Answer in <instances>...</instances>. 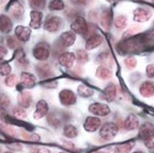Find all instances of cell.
Masks as SVG:
<instances>
[{
    "label": "cell",
    "instance_id": "6da1fadb",
    "mask_svg": "<svg viewBox=\"0 0 154 153\" xmlns=\"http://www.w3.org/2000/svg\"><path fill=\"white\" fill-rule=\"evenodd\" d=\"M148 37L141 35H137L134 37H130L126 39V41L122 42L118 45V50L122 54H127V53H134V52H139L140 49H142L146 44Z\"/></svg>",
    "mask_w": 154,
    "mask_h": 153
},
{
    "label": "cell",
    "instance_id": "7a4b0ae2",
    "mask_svg": "<svg viewBox=\"0 0 154 153\" xmlns=\"http://www.w3.org/2000/svg\"><path fill=\"white\" fill-rule=\"evenodd\" d=\"M49 55H51V48L46 43H39L33 49V56L36 60H39V61L47 60L49 58Z\"/></svg>",
    "mask_w": 154,
    "mask_h": 153
},
{
    "label": "cell",
    "instance_id": "3957f363",
    "mask_svg": "<svg viewBox=\"0 0 154 153\" xmlns=\"http://www.w3.org/2000/svg\"><path fill=\"white\" fill-rule=\"evenodd\" d=\"M62 27V20L61 18L57 15H49L44 22V30L49 33H56L58 32Z\"/></svg>",
    "mask_w": 154,
    "mask_h": 153
},
{
    "label": "cell",
    "instance_id": "277c9868",
    "mask_svg": "<svg viewBox=\"0 0 154 153\" xmlns=\"http://www.w3.org/2000/svg\"><path fill=\"white\" fill-rule=\"evenodd\" d=\"M118 133V127L117 125L114 123H106L101 127L100 130V136L101 138L104 140H112L113 138H115V136Z\"/></svg>",
    "mask_w": 154,
    "mask_h": 153
},
{
    "label": "cell",
    "instance_id": "5b68a950",
    "mask_svg": "<svg viewBox=\"0 0 154 153\" xmlns=\"http://www.w3.org/2000/svg\"><path fill=\"white\" fill-rule=\"evenodd\" d=\"M70 30L74 34H81V35H85L89 27H88V22H86L82 17H78L75 20L70 24Z\"/></svg>",
    "mask_w": 154,
    "mask_h": 153
},
{
    "label": "cell",
    "instance_id": "8992f818",
    "mask_svg": "<svg viewBox=\"0 0 154 153\" xmlns=\"http://www.w3.org/2000/svg\"><path fill=\"white\" fill-rule=\"evenodd\" d=\"M89 111L95 116H106L110 113L109 106L103 103H93L89 106Z\"/></svg>",
    "mask_w": 154,
    "mask_h": 153
},
{
    "label": "cell",
    "instance_id": "52a82bcc",
    "mask_svg": "<svg viewBox=\"0 0 154 153\" xmlns=\"http://www.w3.org/2000/svg\"><path fill=\"white\" fill-rule=\"evenodd\" d=\"M59 98H60L61 104L65 106L73 105V104L75 103V101H77L75 94H74L71 90H67V89H66V90H62V91L60 92Z\"/></svg>",
    "mask_w": 154,
    "mask_h": 153
},
{
    "label": "cell",
    "instance_id": "ba28073f",
    "mask_svg": "<svg viewBox=\"0 0 154 153\" xmlns=\"http://www.w3.org/2000/svg\"><path fill=\"white\" fill-rule=\"evenodd\" d=\"M58 61H59V65L61 66V67L70 69V68H72L74 65V61H75V55H74L73 53H69V52L63 53L60 55Z\"/></svg>",
    "mask_w": 154,
    "mask_h": 153
},
{
    "label": "cell",
    "instance_id": "9c48e42d",
    "mask_svg": "<svg viewBox=\"0 0 154 153\" xmlns=\"http://www.w3.org/2000/svg\"><path fill=\"white\" fill-rule=\"evenodd\" d=\"M36 83V76L30 72H22L20 76V84L22 88L32 89Z\"/></svg>",
    "mask_w": 154,
    "mask_h": 153
},
{
    "label": "cell",
    "instance_id": "30bf717a",
    "mask_svg": "<svg viewBox=\"0 0 154 153\" xmlns=\"http://www.w3.org/2000/svg\"><path fill=\"white\" fill-rule=\"evenodd\" d=\"M151 17L152 12L150 10L145 9V8H137L134 11V21L139 22V23L146 22Z\"/></svg>",
    "mask_w": 154,
    "mask_h": 153
},
{
    "label": "cell",
    "instance_id": "8fae6325",
    "mask_svg": "<svg viewBox=\"0 0 154 153\" xmlns=\"http://www.w3.org/2000/svg\"><path fill=\"white\" fill-rule=\"evenodd\" d=\"M14 32H15V36L18 38V41L22 42V43H25V42H27L30 39L32 31H31L30 27H23V25H19V27H15Z\"/></svg>",
    "mask_w": 154,
    "mask_h": 153
},
{
    "label": "cell",
    "instance_id": "7c38bea8",
    "mask_svg": "<svg viewBox=\"0 0 154 153\" xmlns=\"http://www.w3.org/2000/svg\"><path fill=\"white\" fill-rule=\"evenodd\" d=\"M48 109H49V107H48V104L46 101H44V100L38 101L37 104H36L35 112L33 114L34 119H42L44 116H46V115L48 114Z\"/></svg>",
    "mask_w": 154,
    "mask_h": 153
},
{
    "label": "cell",
    "instance_id": "4fadbf2b",
    "mask_svg": "<svg viewBox=\"0 0 154 153\" xmlns=\"http://www.w3.org/2000/svg\"><path fill=\"white\" fill-rule=\"evenodd\" d=\"M139 136L140 138L142 139L143 141H146L149 139H151L154 137V126L150 123H145L142 126L140 127L139 130Z\"/></svg>",
    "mask_w": 154,
    "mask_h": 153
},
{
    "label": "cell",
    "instance_id": "5bb4252c",
    "mask_svg": "<svg viewBox=\"0 0 154 153\" xmlns=\"http://www.w3.org/2000/svg\"><path fill=\"white\" fill-rule=\"evenodd\" d=\"M83 127L86 131L89 133H94L101 127V119L97 117H88L83 124Z\"/></svg>",
    "mask_w": 154,
    "mask_h": 153
},
{
    "label": "cell",
    "instance_id": "9a60e30c",
    "mask_svg": "<svg viewBox=\"0 0 154 153\" xmlns=\"http://www.w3.org/2000/svg\"><path fill=\"white\" fill-rule=\"evenodd\" d=\"M103 36L100 34H93L92 36H90L88 38V41L85 43V49L86 50H92L95 49L96 47H98L100 45L103 43Z\"/></svg>",
    "mask_w": 154,
    "mask_h": 153
},
{
    "label": "cell",
    "instance_id": "2e32d148",
    "mask_svg": "<svg viewBox=\"0 0 154 153\" xmlns=\"http://www.w3.org/2000/svg\"><path fill=\"white\" fill-rule=\"evenodd\" d=\"M30 17V27L32 29H39L42 25V20H43V13L38 10H33V11H31Z\"/></svg>",
    "mask_w": 154,
    "mask_h": 153
},
{
    "label": "cell",
    "instance_id": "e0dca14e",
    "mask_svg": "<svg viewBox=\"0 0 154 153\" xmlns=\"http://www.w3.org/2000/svg\"><path fill=\"white\" fill-rule=\"evenodd\" d=\"M9 10L11 12V14L14 17L15 19H22L23 18V13H24V8L22 6L21 2H17V1H13V2L10 3Z\"/></svg>",
    "mask_w": 154,
    "mask_h": 153
},
{
    "label": "cell",
    "instance_id": "ac0fdd59",
    "mask_svg": "<svg viewBox=\"0 0 154 153\" xmlns=\"http://www.w3.org/2000/svg\"><path fill=\"white\" fill-rule=\"evenodd\" d=\"M60 42H61V44L65 47H70V46H72L74 44V42H75V34L73 32H71V31L63 32L60 35Z\"/></svg>",
    "mask_w": 154,
    "mask_h": 153
},
{
    "label": "cell",
    "instance_id": "d6986e66",
    "mask_svg": "<svg viewBox=\"0 0 154 153\" xmlns=\"http://www.w3.org/2000/svg\"><path fill=\"white\" fill-rule=\"evenodd\" d=\"M101 25L103 27V29L105 30H109L110 25L113 23V13L109 9L105 10V11L102 13L101 15Z\"/></svg>",
    "mask_w": 154,
    "mask_h": 153
},
{
    "label": "cell",
    "instance_id": "ffe728a7",
    "mask_svg": "<svg viewBox=\"0 0 154 153\" xmlns=\"http://www.w3.org/2000/svg\"><path fill=\"white\" fill-rule=\"evenodd\" d=\"M140 94L144 97H150L154 95V84L150 81H145L140 86Z\"/></svg>",
    "mask_w": 154,
    "mask_h": 153
},
{
    "label": "cell",
    "instance_id": "44dd1931",
    "mask_svg": "<svg viewBox=\"0 0 154 153\" xmlns=\"http://www.w3.org/2000/svg\"><path fill=\"white\" fill-rule=\"evenodd\" d=\"M125 128L127 130H134L139 127V118L137 117L136 115L130 114L126 118V120L124 123Z\"/></svg>",
    "mask_w": 154,
    "mask_h": 153
},
{
    "label": "cell",
    "instance_id": "7402d4cb",
    "mask_svg": "<svg viewBox=\"0 0 154 153\" xmlns=\"http://www.w3.org/2000/svg\"><path fill=\"white\" fill-rule=\"evenodd\" d=\"M12 30V22L9 17L5 14L0 15V31L2 33H10Z\"/></svg>",
    "mask_w": 154,
    "mask_h": 153
},
{
    "label": "cell",
    "instance_id": "603a6c76",
    "mask_svg": "<svg viewBox=\"0 0 154 153\" xmlns=\"http://www.w3.org/2000/svg\"><path fill=\"white\" fill-rule=\"evenodd\" d=\"M18 100H19V104H20V106L22 108H27L32 104V96L27 92H22Z\"/></svg>",
    "mask_w": 154,
    "mask_h": 153
},
{
    "label": "cell",
    "instance_id": "cb8c5ba5",
    "mask_svg": "<svg viewBox=\"0 0 154 153\" xmlns=\"http://www.w3.org/2000/svg\"><path fill=\"white\" fill-rule=\"evenodd\" d=\"M112 76H113L112 70H110L109 68L105 67V66H101V67H98L97 70H96V76H98L100 79H103V80L109 79Z\"/></svg>",
    "mask_w": 154,
    "mask_h": 153
},
{
    "label": "cell",
    "instance_id": "d4e9b609",
    "mask_svg": "<svg viewBox=\"0 0 154 153\" xmlns=\"http://www.w3.org/2000/svg\"><path fill=\"white\" fill-rule=\"evenodd\" d=\"M105 96L107 101L113 102L116 97V86L114 83H108V86L105 88Z\"/></svg>",
    "mask_w": 154,
    "mask_h": 153
},
{
    "label": "cell",
    "instance_id": "484cf974",
    "mask_svg": "<svg viewBox=\"0 0 154 153\" xmlns=\"http://www.w3.org/2000/svg\"><path fill=\"white\" fill-rule=\"evenodd\" d=\"M12 68L10 66V64L5 59L0 58V74L5 76H8L9 74H11Z\"/></svg>",
    "mask_w": 154,
    "mask_h": 153
},
{
    "label": "cell",
    "instance_id": "4316f807",
    "mask_svg": "<svg viewBox=\"0 0 154 153\" xmlns=\"http://www.w3.org/2000/svg\"><path fill=\"white\" fill-rule=\"evenodd\" d=\"M78 93L82 97H90L93 95L94 91H93V89H91L90 86H85V84H81V86H78Z\"/></svg>",
    "mask_w": 154,
    "mask_h": 153
},
{
    "label": "cell",
    "instance_id": "83f0119b",
    "mask_svg": "<svg viewBox=\"0 0 154 153\" xmlns=\"http://www.w3.org/2000/svg\"><path fill=\"white\" fill-rule=\"evenodd\" d=\"M48 8L51 11H61L65 9V2L62 0H51L48 5Z\"/></svg>",
    "mask_w": 154,
    "mask_h": 153
},
{
    "label": "cell",
    "instance_id": "f1b7e54d",
    "mask_svg": "<svg viewBox=\"0 0 154 153\" xmlns=\"http://www.w3.org/2000/svg\"><path fill=\"white\" fill-rule=\"evenodd\" d=\"M63 135L67 138H75L78 136V129L72 125H66L63 127Z\"/></svg>",
    "mask_w": 154,
    "mask_h": 153
},
{
    "label": "cell",
    "instance_id": "f546056e",
    "mask_svg": "<svg viewBox=\"0 0 154 153\" xmlns=\"http://www.w3.org/2000/svg\"><path fill=\"white\" fill-rule=\"evenodd\" d=\"M113 22L115 24V27L119 30H124L128 24V20L125 15H118L117 18H115V20Z\"/></svg>",
    "mask_w": 154,
    "mask_h": 153
},
{
    "label": "cell",
    "instance_id": "4dcf8cb0",
    "mask_svg": "<svg viewBox=\"0 0 154 153\" xmlns=\"http://www.w3.org/2000/svg\"><path fill=\"white\" fill-rule=\"evenodd\" d=\"M14 57L19 61V64H21L22 66H25L27 64L26 56H25V53H24V50L22 48H18V49L15 50Z\"/></svg>",
    "mask_w": 154,
    "mask_h": 153
},
{
    "label": "cell",
    "instance_id": "1f68e13d",
    "mask_svg": "<svg viewBox=\"0 0 154 153\" xmlns=\"http://www.w3.org/2000/svg\"><path fill=\"white\" fill-rule=\"evenodd\" d=\"M29 5L34 10H42L46 6V0H29Z\"/></svg>",
    "mask_w": 154,
    "mask_h": 153
},
{
    "label": "cell",
    "instance_id": "d6a6232c",
    "mask_svg": "<svg viewBox=\"0 0 154 153\" xmlns=\"http://www.w3.org/2000/svg\"><path fill=\"white\" fill-rule=\"evenodd\" d=\"M134 147V141H127L122 143L120 147H117L118 148V152L119 153H130V151L132 150V148Z\"/></svg>",
    "mask_w": 154,
    "mask_h": 153
},
{
    "label": "cell",
    "instance_id": "836d02e7",
    "mask_svg": "<svg viewBox=\"0 0 154 153\" xmlns=\"http://www.w3.org/2000/svg\"><path fill=\"white\" fill-rule=\"evenodd\" d=\"M75 59H78V61L80 62V64H84V62L89 60V56H88L85 50H78Z\"/></svg>",
    "mask_w": 154,
    "mask_h": 153
},
{
    "label": "cell",
    "instance_id": "e575fe53",
    "mask_svg": "<svg viewBox=\"0 0 154 153\" xmlns=\"http://www.w3.org/2000/svg\"><path fill=\"white\" fill-rule=\"evenodd\" d=\"M5 83H6L7 86H10V88L14 86L18 83V76H15V74H9L6 78V80H5Z\"/></svg>",
    "mask_w": 154,
    "mask_h": 153
},
{
    "label": "cell",
    "instance_id": "d590c367",
    "mask_svg": "<svg viewBox=\"0 0 154 153\" xmlns=\"http://www.w3.org/2000/svg\"><path fill=\"white\" fill-rule=\"evenodd\" d=\"M12 114H13V116L17 118H25L26 117V112H25V109H23V108H18V107H15V108H13V111H12Z\"/></svg>",
    "mask_w": 154,
    "mask_h": 153
},
{
    "label": "cell",
    "instance_id": "8d00e7d4",
    "mask_svg": "<svg viewBox=\"0 0 154 153\" xmlns=\"http://www.w3.org/2000/svg\"><path fill=\"white\" fill-rule=\"evenodd\" d=\"M125 65H126V67L129 68V69H131V68H134L137 65V59L134 58V57H127V58L125 59Z\"/></svg>",
    "mask_w": 154,
    "mask_h": 153
},
{
    "label": "cell",
    "instance_id": "74e56055",
    "mask_svg": "<svg viewBox=\"0 0 154 153\" xmlns=\"http://www.w3.org/2000/svg\"><path fill=\"white\" fill-rule=\"evenodd\" d=\"M10 105V98L9 96L5 93H1L0 94V106L2 107H8Z\"/></svg>",
    "mask_w": 154,
    "mask_h": 153
},
{
    "label": "cell",
    "instance_id": "f35d334b",
    "mask_svg": "<svg viewBox=\"0 0 154 153\" xmlns=\"http://www.w3.org/2000/svg\"><path fill=\"white\" fill-rule=\"evenodd\" d=\"M93 153H119V152L117 147H107V148H104V149H101V150L95 151Z\"/></svg>",
    "mask_w": 154,
    "mask_h": 153
},
{
    "label": "cell",
    "instance_id": "ab89813d",
    "mask_svg": "<svg viewBox=\"0 0 154 153\" xmlns=\"http://www.w3.org/2000/svg\"><path fill=\"white\" fill-rule=\"evenodd\" d=\"M8 45H9L10 48H18L19 41L18 39H14L13 37H9L8 38Z\"/></svg>",
    "mask_w": 154,
    "mask_h": 153
},
{
    "label": "cell",
    "instance_id": "60d3db41",
    "mask_svg": "<svg viewBox=\"0 0 154 153\" xmlns=\"http://www.w3.org/2000/svg\"><path fill=\"white\" fill-rule=\"evenodd\" d=\"M70 1L74 6H86V5H89L91 0H70Z\"/></svg>",
    "mask_w": 154,
    "mask_h": 153
},
{
    "label": "cell",
    "instance_id": "b9f144b4",
    "mask_svg": "<svg viewBox=\"0 0 154 153\" xmlns=\"http://www.w3.org/2000/svg\"><path fill=\"white\" fill-rule=\"evenodd\" d=\"M30 153H51V151L46 148H34L30 151Z\"/></svg>",
    "mask_w": 154,
    "mask_h": 153
},
{
    "label": "cell",
    "instance_id": "7bdbcfd3",
    "mask_svg": "<svg viewBox=\"0 0 154 153\" xmlns=\"http://www.w3.org/2000/svg\"><path fill=\"white\" fill-rule=\"evenodd\" d=\"M146 76L149 78H154V65H149L146 67Z\"/></svg>",
    "mask_w": 154,
    "mask_h": 153
},
{
    "label": "cell",
    "instance_id": "ee69618b",
    "mask_svg": "<svg viewBox=\"0 0 154 153\" xmlns=\"http://www.w3.org/2000/svg\"><path fill=\"white\" fill-rule=\"evenodd\" d=\"M7 117V109L6 107H2V106H0V119H2V118H6Z\"/></svg>",
    "mask_w": 154,
    "mask_h": 153
},
{
    "label": "cell",
    "instance_id": "f6af8a7d",
    "mask_svg": "<svg viewBox=\"0 0 154 153\" xmlns=\"http://www.w3.org/2000/svg\"><path fill=\"white\" fill-rule=\"evenodd\" d=\"M145 144H146V147L150 148V149H154V137L151 139H149V140H146Z\"/></svg>",
    "mask_w": 154,
    "mask_h": 153
},
{
    "label": "cell",
    "instance_id": "bcb514c9",
    "mask_svg": "<svg viewBox=\"0 0 154 153\" xmlns=\"http://www.w3.org/2000/svg\"><path fill=\"white\" fill-rule=\"evenodd\" d=\"M7 53H8V52H7L6 48L3 47V46H1V45H0V58H2V57L6 56Z\"/></svg>",
    "mask_w": 154,
    "mask_h": 153
},
{
    "label": "cell",
    "instance_id": "7dc6e473",
    "mask_svg": "<svg viewBox=\"0 0 154 153\" xmlns=\"http://www.w3.org/2000/svg\"><path fill=\"white\" fill-rule=\"evenodd\" d=\"M148 39H149V42L150 41L154 42V27L150 31V33L148 34Z\"/></svg>",
    "mask_w": 154,
    "mask_h": 153
},
{
    "label": "cell",
    "instance_id": "c3c4849f",
    "mask_svg": "<svg viewBox=\"0 0 154 153\" xmlns=\"http://www.w3.org/2000/svg\"><path fill=\"white\" fill-rule=\"evenodd\" d=\"M27 139H29V140H37V141H38L39 137H38V135H35V133H34V135H30V137H27Z\"/></svg>",
    "mask_w": 154,
    "mask_h": 153
},
{
    "label": "cell",
    "instance_id": "681fc988",
    "mask_svg": "<svg viewBox=\"0 0 154 153\" xmlns=\"http://www.w3.org/2000/svg\"><path fill=\"white\" fill-rule=\"evenodd\" d=\"M134 153H144V152H142V151H136V152H134Z\"/></svg>",
    "mask_w": 154,
    "mask_h": 153
},
{
    "label": "cell",
    "instance_id": "f907efd6",
    "mask_svg": "<svg viewBox=\"0 0 154 153\" xmlns=\"http://www.w3.org/2000/svg\"><path fill=\"white\" fill-rule=\"evenodd\" d=\"M3 153H12V152H3Z\"/></svg>",
    "mask_w": 154,
    "mask_h": 153
},
{
    "label": "cell",
    "instance_id": "816d5d0a",
    "mask_svg": "<svg viewBox=\"0 0 154 153\" xmlns=\"http://www.w3.org/2000/svg\"><path fill=\"white\" fill-rule=\"evenodd\" d=\"M152 2H153V3H154V0H152Z\"/></svg>",
    "mask_w": 154,
    "mask_h": 153
},
{
    "label": "cell",
    "instance_id": "f5cc1de1",
    "mask_svg": "<svg viewBox=\"0 0 154 153\" xmlns=\"http://www.w3.org/2000/svg\"><path fill=\"white\" fill-rule=\"evenodd\" d=\"M59 153H66V152H59Z\"/></svg>",
    "mask_w": 154,
    "mask_h": 153
}]
</instances>
